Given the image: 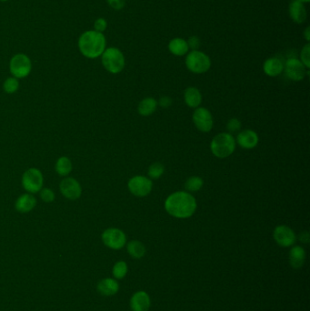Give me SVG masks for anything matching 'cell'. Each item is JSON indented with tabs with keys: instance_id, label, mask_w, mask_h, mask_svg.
Segmentation results:
<instances>
[{
	"instance_id": "cell-39",
	"label": "cell",
	"mask_w": 310,
	"mask_h": 311,
	"mask_svg": "<svg viewBox=\"0 0 310 311\" xmlns=\"http://www.w3.org/2000/svg\"><path fill=\"white\" fill-rule=\"evenodd\" d=\"M299 2H301L303 4H306V3H309L310 0H298Z\"/></svg>"
},
{
	"instance_id": "cell-20",
	"label": "cell",
	"mask_w": 310,
	"mask_h": 311,
	"mask_svg": "<svg viewBox=\"0 0 310 311\" xmlns=\"http://www.w3.org/2000/svg\"><path fill=\"white\" fill-rule=\"evenodd\" d=\"M36 200L31 194H24L17 198L16 201V210L20 213H28L36 206Z\"/></svg>"
},
{
	"instance_id": "cell-32",
	"label": "cell",
	"mask_w": 310,
	"mask_h": 311,
	"mask_svg": "<svg viewBox=\"0 0 310 311\" xmlns=\"http://www.w3.org/2000/svg\"><path fill=\"white\" fill-rule=\"evenodd\" d=\"M107 28H108V22L103 17L97 18V20L95 21V23H94V29H95V31H97V32L103 33L107 29Z\"/></svg>"
},
{
	"instance_id": "cell-37",
	"label": "cell",
	"mask_w": 310,
	"mask_h": 311,
	"mask_svg": "<svg viewBox=\"0 0 310 311\" xmlns=\"http://www.w3.org/2000/svg\"><path fill=\"white\" fill-rule=\"evenodd\" d=\"M299 239H300V241L303 243H308L309 242V234H308V232H302L300 236H299Z\"/></svg>"
},
{
	"instance_id": "cell-7",
	"label": "cell",
	"mask_w": 310,
	"mask_h": 311,
	"mask_svg": "<svg viewBox=\"0 0 310 311\" xmlns=\"http://www.w3.org/2000/svg\"><path fill=\"white\" fill-rule=\"evenodd\" d=\"M43 175L37 169H29L22 177V185L25 190L30 193H36L42 190L43 186Z\"/></svg>"
},
{
	"instance_id": "cell-22",
	"label": "cell",
	"mask_w": 310,
	"mask_h": 311,
	"mask_svg": "<svg viewBox=\"0 0 310 311\" xmlns=\"http://www.w3.org/2000/svg\"><path fill=\"white\" fill-rule=\"evenodd\" d=\"M184 99L185 103L190 108H198L202 102V95L200 91L194 87H190L185 90L184 93Z\"/></svg>"
},
{
	"instance_id": "cell-40",
	"label": "cell",
	"mask_w": 310,
	"mask_h": 311,
	"mask_svg": "<svg viewBox=\"0 0 310 311\" xmlns=\"http://www.w3.org/2000/svg\"><path fill=\"white\" fill-rule=\"evenodd\" d=\"M0 1H2V2H6V1H9V0H0Z\"/></svg>"
},
{
	"instance_id": "cell-4",
	"label": "cell",
	"mask_w": 310,
	"mask_h": 311,
	"mask_svg": "<svg viewBox=\"0 0 310 311\" xmlns=\"http://www.w3.org/2000/svg\"><path fill=\"white\" fill-rule=\"evenodd\" d=\"M102 65L112 74H118L125 68V57L117 48H109L101 55Z\"/></svg>"
},
{
	"instance_id": "cell-23",
	"label": "cell",
	"mask_w": 310,
	"mask_h": 311,
	"mask_svg": "<svg viewBox=\"0 0 310 311\" xmlns=\"http://www.w3.org/2000/svg\"><path fill=\"white\" fill-rule=\"evenodd\" d=\"M157 108V100L152 97H147L139 103L137 110L141 116L147 117V116L153 114L156 111Z\"/></svg>"
},
{
	"instance_id": "cell-11",
	"label": "cell",
	"mask_w": 310,
	"mask_h": 311,
	"mask_svg": "<svg viewBox=\"0 0 310 311\" xmlns=\"http://www.w3.org/2000/svg\"><path fill=\"white\" fill-rule=\"evenodd\" d=\"M193 122L201 132H210L213 128V117L209 109L197 108L193 114Z\"/></svg>"
},
{
	"instance_id": "cell-10",
	"label": "cell",
	"mask_w": 310,
	"mask_h": 311,
	"mask_svg": "<svg viewBox=\"0 0 310 311\" xmlns=\"http://www.w3.org/2000/svg\"><path fill=\"white\" fill-rule=\"evenodd\" d=\"M284 70L286 77L291 80L300 81L308 74V69L303 65L302 62L298 58H290L284 65Z\"/></svg>"
},
{
	"instance_id": "cell-18",
	"label": "cell",
	"mask_w": 310,
	"mask_h": 311,
	"mask_svg": "<svg viewBox=\"0 0 310 311\" xmlns=\"http://www.w3.org/2000/svg\"><path fill=\"white\" fill-rule=\"evenodd\" d=\"M263 70L268 77H278L284 70V64L278 57H270L264 62Z\"/></svg>"
},
{
	"instance_id": "cell-6",
	"label": "cell",
	"mask_w": 310,
	"mask_h": 311,
	"mask_svg": "<svg viewBox=\"0 0 310 311\" xmlns=\"http://www.w3.org/2000/svg\"><path fill=\"white\" fill-rule=\"evenodd\" d=\"M31 61L25 54L15 55L10 60L9 69L10 72L16 78H23L28 77L31 72Z\"/></svg>"
},
{
	"instance_id": "cell-31",
	"label": "cell",
	"mask_w": 310,
	"mask_h": 311,
	"mask_svg": "<svg viewBox=\"0 0 310 311\" xmlns=\"http://www.w3.org/2000/svg\"><path fill=\"white\" fill-rule=\"evenodd\" d=\"M41 199L45 202H52L55 199V194L52 190L49 189H43L40 190Z\"/></svg>"
},
{
	"instance_id": "cell-34",
	"label": "cell",
	"mask_w": 310,
	"mask_h": 311,
	"mask_svg": "<svg viewBox=\"0 0 310 311\" xmlns=\"http://www.w3.org/2000/svg\"><path fill=\"white\" fill-rule=\"evenodd\" d=\"M187 42L189 45V49H191V50H198V49L200 48V45H201L199 37H197V36H190L189 40Z\"/></svg>"
},
{
	"instance_id": "cell-35",
	"label": "cell",
	"mask_w": 310,
	"mask_h": 311,
	"mask_svg": "<svg viewBox=\"0 0 310 311\" xmlns=\"http://www.w3.org/2000/svg\"><path fill=\"white\" fill-rule=\"evenodd\" d=\"M110 8L115 10H120L125 7L126 0H107Z\"/></svg>"
},
{
	"instance_id": "cell-14",
	"label": "cell",
	"mask_w": 310,
	"mask_h": 311,
	"mask_svg": "<svg viewBox=\"0 0 310 311\" xmlns=\"http://www.w3.org/2000/svg\"><path fill=\"white\" fill-rule=\"evenodd\" d=\"M150 307L151 299L146 291H137L130 299V307L132 311H149Z\"/></svg>"
},
{
	"instance_id": "cell-30",
	"label": "cell",
	"mask_w": 310,
	"mask_h": 311,
	"mask_svg": "<svg viewBox=\"0 0 310 311\" xmlns=\"http://www.w3.org/2000/svg\"><path fill=\"white\" fill-rule=\"evenodd\" d=\"M303 63V65L306 67V69H309L310 68V45L309 43H306L303 47L302 50L300 52V59Z\"/></svg>"
},
{
	"instance_id": "cell-13",
	"label": "cell",
	"mask_w": 310,
	"mask_h": 311,
	"mask_svg": "<svg viewBox=\"0 0 310 311\" xmlns=\"http://www.w3.org/2000/svg\"><path fill=\"white\" fill-rule=\"evenodd\" d=\"M59 189L65 198H69L70 200H77L82 194L80 184L75 178H64L61 181Z\"/></svg>"
},
{
	"instance_id": "cell-19",
	"label": "cell",
	"mask_w": 310,
	"mask_h": 311,
	"mask_svg": "<svg viewBox=\"0 0 310 311\" xmlns=\"http://www.w3.org/2000/svg\"><path fill=\"white\" fill-rule=\"evenodd\" d=\"M119 289V284L114 279H102L97 284V291L103 296H113L117 294Z\"/></svg>"
},
{
	"instance_id": "cell-12",
	"label": "cell",
	"mask_w": 310,
	"mask_h": 311,
	"mask_svg": "<svg viewBox=\"0 0 310 311\" xmlns=\"http://www.w3.org/2000/svg\"><path fill=\"white\" fill-rule=\"evenodd\" d=\"M273 237L278 245L283 247L293 246L297 240V236L294 231L286 225L277 226L275 229Z\"/></svg>"
},
{
	"instance_id": "cell-25",
	"label": "cell",
	"mask_w": 310,
	"mask_h": 311,
	"mask_svg": "<svg viewBox=\"0 0 310 311\" xmlns=\"http://www.w3.org/2000/svg\"><path fill=\"white\" fill-rule=\"evenodd\" d=\"M72 170V162L67 157H62L58 158L56 163V173L59 174L60 176H68Z\"/></svg>"
},
{
	"instance_id": "cell-5",
	"label": "cell",
	"mask_w": 310,
	"mask_h": 311,
	"mask_svg": "<svg viewBox=\"0 0 310 311\" xmlns=\"http://www.w3.org/2000/svg\"><path fill=\"white\" fill-rule=\"evenodd\" d=\"M185 66L195 74H203L209 71L211 67L210 57L199 50H192L185 57Z\"/></svg>"
},
{
	"instance_id": "cell-3",
	"label": "cell",
	"mask_w": 310,
	"mask_h": 311,
	"mask_svg": "<svg viewBox=\"0 0 310 311\" xmlns=\"http://www.w3.org/2000/svg\"><path fill=\"white\" fill-rule=\"evenodd\" d=\"M210 149L214 156L217 158H228L235 151L236 140L230 133H219L214 137L210 144Z\"/></svg>"
},
{
	"instance_id": "cell-17",
	"label": "cell",
	"mask_w": 310,
	"mask_h": 311,
	"mask_svg": "<svg viewBox=\"0 0 310 311\" xmlns=\"http://www.w3.org/2000/svg\"><path fill=\"white\" fill-rule=\"evenodd\" d=\"M290 264L295 269H299L306 261V251L301 246H294L290 251Z\"/></svg>"
},
{
	"instance_id": "cell-28",
	"label": "cell",
	"mask_w": 310,
	"mask_h": 311,
	"mask_svg": "<svg viewBox=\"0 0 310 311\" xmlns=\"http://www.w3.org/2000/svg\"><path fill=\"white\" fill-rule=\"evenodd\" d=\"M165 172V168L160 163H154L149 169V177L152 179L160 178Z\"/></svg>"
},
{
	"instance_id": "cell-9",
	"label": "cell",
	"mask_w": 310,
	"mask_h": 311,
	"mask_svg": "<svg viewBox=\"0 0 310 311\" xmlns=\"http://www.w3.org/2000/svg\"><path fill=\"white\" fill-rule=\"evenodd\" d=\"M129 190L134 196L137 197H146L152 190V181L149 178L143 176H136L129 181Z\"/></svg>"
},
{
	"instance_id": "cell-16",
	"label": "cell",
	"mask_w": 310,
	"mask_h": 311,
	"mask_svg": "<svg viewBox=\"0 0 310 311\" xmlns=\"http://www.w3.org/2000/svg\"><path fill=\"white\" fill-rule=\"evenodd\" d=\"M238 145L246 150H252L258 143V134L251 130H246L238 134L237 138Z\"/></svg>"
},
{
	"instance_id": "cell-21",
	"label": "cell",
	"mask_w": 310,
	"mask_h": 311,
	"mask_svg": "<svg viewBox=\"0 0 310 311\" xmlns=\"http://www.w3.org/2000/svg\"><path fill=\"white\" fill-rule=\"evenodd\" d=\"M169 52L173 54L177 57L185 56V54L189 53V45L188 42L180 37H176L172 40L169 41Z\"/></svg>"
},
{
	"instance_id": "cell-1",
	"label": "cell",
	"mask_w": 310,
	"mask_h": 311,
	"mask_svg": "<svg viewBox=\"0 0 310 311\" xmlns=\"http://www.w3.org/2000/svg\"><path fill=\"white\" fill-rule=\"evenodd\" d=\"M197 201L192 195L185 191H177L166 199L167 212L177 218H188L197 210Z\"/></svg>"
},
{
	"instance_id": "cell-2",
	"label": "cell",
	"mask_w": 310,
	"mask_h": 311,
	"mask_svg": "<svg viewBox=\"0 0 310 311\" xmlns=\"http://www.w3.org/2000/svg\"><path fill=\"white\" fill-rule=\"evenodd\" d=\"M107 40L103 33L95 30L86 31L78 39V49L81 54L88 58H97L105 51Z\"/></svg>"
},
{
	"instance_id": "cell-29",
	"label": "cell",
	"mask_w": 310,
	"mask_h": 311,
	"mask_svg": "<svg viewBox=\"0 0 310 311\" xmlns=\"http://www.w3.org/2000/svg\"><path fill=\"white\" fill-rule=\"evenodd\" d=\"M4 90L6 93L13 94L17 91L19 88V83L16 77H8L4 82Z\"/></svg>"
},
{
	"instance_id": "cell-8",
	"label": "cell",
	"mask_w": 310,
	"mask_h": 311,
	"mask_svg": "<svg viewBox=\"0 0 310 311\" xmlns=\"http://www.w3.org/2000/svg\"><path fill=\"white\" fill-rule=\"evenodd\" d=\"M102 240L111 250H120L125 246L127 238L123 231L118 229H108L102 234Z\"/></svg>"
},
{
	"instance_id": "cell-36",
	"label": "cell",
	"mask_w": 310,
	"mask_h": 311,
	"mask_svg": "<svg viewBox=\"0 0 310 311\" xmlns=\"http://www.w3.org/2000/svg\"><path fill=\"white\" fill-rule=\"evenodd\" d=\"M158 104L162 108H169L170 107V105L172 104V100L169 98V97H162L160 99H159V101H158Z\"/></svg>"
},
{
	"instance_id": "cell-26",
	"label": "cell",
	"mask_w": 310,
	"mask_h": 311,
	"mask_svg": "<svg viewBox=\"0 0 310 311\" xmlns=\"http://www.w3.org/2000/svg\"><path fill=\"white\" fill-rule=\"evenodd\" d=\"M203 184H204V181L201 178L197 177V176L190 177L185 182V190L190 192H197L198 190H201Z\"/></svg>"
},
{
	"instance_id": "cell-15",
	"label": "cell",
	"mask_w": 310,
	"mask_h": 311,
	"mask_svg": "<svg viewBox=\"0 0 310 311\" xmlns=\"http://www.w3.org/2000/svg\"><path fill=\"white\" fill-rule=\"evenodd\" d=\"M288 12L291 19L297 24H302L306 21L307 13L305 6L298 0H292L288 7Z\"/></svg>"
},
{
	"instance_id": "cell-27",
	"label": "cell",
	"mask_w": 310,
	"mask_h": 311,
	"mask_svg": "<svg viewBox=\"0 0 310 311\" xmlns=\"http://www.w3.org/2000/svg\"><path fill=\"white\" fill-rule=\"evenodd\" d=\"M113 276L117 279H122L125 278L128 272H129V267L128 264L125 261H117L114 267H113Z\"/></svg>"
},
{
	"instance_id": "cell-33",
	"label": "cell",
	"mask_w": 310,
	"mask_h": 311,
	"mask_svg": "<svg viewBox=\"0 0 310 311\" xmlns=\"http://www.w3.org/2000/svg\"><path fill=\"white\" fill-rule=\"evenodd\" d=\"M226 129L230 131V133L237 132L241 129V122L239 121L237 118H232L230 121L228 122Z\"/></svg>"
},
{
	"instance_id": "cell-24",
	"label": "cell",
	"mask_w": 310,
	"mask_h": 311,
	"mask_svg": "<svg viewBox=\"0 0 310 311\" xmlns=\"http://www.w3.org/2000/svg\"><path fill=\"white\" fill-rule=\"evenodd\" d=\"M127 250L129 254L134 259H141L146 255V246L138 240H131L128 243Z\"/></svg>"
},
{
	"instance_id": "cell-38",
	"label": "cell",
	"mask_w": 310,
	"mask_h": 311,
	"mask_svg": "<svg viewBox=\"0 0 310 311\" xmlns=\"http://www.w3.org/2000/svg\"><path fill=\"white\" fill-rule=\"evenodd\" d=\"M304 37H305V39H306V42L308 43L310 40V28L309 27H306V29H305V31H304Z\"/></svg>"
}]
</instances>
